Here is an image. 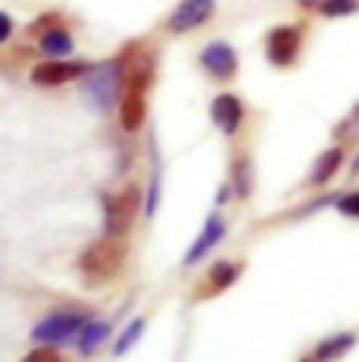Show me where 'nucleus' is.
<instances>
[{
	"instance_id": "nucleus-1",
	"label": "nucleus",
	"mask_w": 359,
	"mask_h": 362,
	"mask_svg": "<svg viewBox=\"0 0 359 362\" xmlns=\"http://www.w3.org/2000/svg\"><path fill=\"white\" fill-rule=\"evenodd\" d=\"M124 259H126L124 239L104 236V239L93 242L90 247H85V253L79 256V272L85 275L90 286H98L118 275V270L124 267Z\"/></svg>"
},
{
	"instance_id": "nucleus-2",
	"label": "nucleus",
	"mask_w": 359,
	"mask_h": 362,
	"mask_svg": "<svg viewBox=\"0 0 359 362\" xmlns=\"http://www.w3.org/2000/svg\"><path fill=\"white\" fill-rule=\"evenodd\" d=\"M141 202H143V191L138 182L124 185L118 194H107L104 197V236L124 239L141 211Z\"/></svg>"
},
{
	"instance_id": "nucleus-3",
	"label": "nucleus",
	"mask_w": 359,
	"mask_h": 362,
	"mask_svg": "<svg viewBox=\"0 0 359 362\" xmlns=\"http://www.w3.org/2000/svg\"><path fill=\"white\" fill-rule=\"evenodd\" d=\"M90 323V312L85 309H65V312H54L48 315L45 320H40L31 332V340L37 343H48V346H57V343H65L71 337H79V332Z\"/></svg>"
},
{
	"instance_id": "nucleus-4",
	"label": "nucleus",
	"mask_w": 359,
	"mask_h": 362,
	"mask_svg": "<svg viewBox=\"0 0 359 362\" xmlns=\"http://www.w3.org/2000/svg\"><path fill=\"white\" fill-rule=\"evenodd\" d=\"M118 71L124 93H146L155 79V54L143 45H129L118 59Z\"/></svg>"
},
{
	"instance_id": "nucleus-5",
	"label": "nucleus",
	"mask_w": 359,
	"mask_h": 362,
	"mask_svg": "<svg viewBox=\"0 0 359 362\" xmlns=\"http://www.w3.org/2000/svg\"><path fill=\"white\" fill-rule=\"evenodd\" d=\"M85 85V95L90 98V104L101 112H107L121 90V71L118 62H101V65H90V71L82 79Z\"/></svg>"
},
{
	"instance_id": "nucleus-6",
	"label": "nucleus",
	"mask_w": 359,
	"mask_h": 362,
	"mask_svg": "<svg viewBox=\"0 0 359 362\" xmlns=\"http://www.w3.org/2000/svg\"><path fill=\"white\" fill-rule=\"evenodd\" d=\"M300 48H303V31H300V25H275L267 34L264 54H267L269 65L289 68V65L298 62Z\"/></svg>"
},
{
	"instance_id": "nucleus-7",
	"label": "nucleus",
	"mask_w": 359,
	"mask_h": 362,
	"mask_svg": "<svg viewBox=\"0 0 359 362\" xmlns=\"http://www.w3.org/2000/svg\"><path fill=\"white\" fill-rule=\"evenodd\" d=\"M213 11H216V0H180L166 17L163 28L169 34H191L202 28L213 17Z\"/></svg>"
},
{
	"instance_id": "nucleus-8",
	"label": "nucleus",
	"mask_w": 359,
	"mask_h": 362,
	"mask_svg": "<svg viewBox=\"0 0 359 362\" xmlns=\"http://www.w3.org/2000/svg\"><path fill=\"white\" fill-rule=\"evenodd\" d=\"M90 71V62L82 59H48L31 68V82L40 88H59L73 79H85Z\"/></svg>"
},
{
	"instance_id": "nucleus-9",
	"label": "nucleus",
	"mask_w": 359,
	"mask_h": 362,
	"mask_svg": "<svg viewBox=\"0 0 359 362\" xmlns=\"http://www.w3.org/2000/svg\"><path fill=\"white\" fill-rule=\"evenodd\" d=\"M199 65L208 76H213L216 82H230L236 74H239V54L222 42V40H213L208 42L202 51H199Z\"/></svg>"
},
{
	"instance_id": "nucleus-10",
	"label": "nucleus",
	"mask_w": 359,
	"mask_h": 362,
	"mask_svg": "<svg viewBox=\"0 0 359 362\" xmlns=\"http://www.w3.org/2000/svg\"><path fill=\"white\" fill-rule=\"evenodd\" d=\"M242 270H245V264H242V262H216L211 270L199 278L194 298H196V300H208V298L222 295L225 289H230V286L239 281Z\"/></svg>"
},
{
	"instance_id": "nucleus-11",
	"label": "nucleus",
	"mask_w": 359,
	"mask_h": 362,
	"mask_svg": "<svg viewBox=\"0 0 359 362\" xmlns=\"http://www.w3.org/2000/svg\"><path fill=\"white\" fill-rule=\"evenodd\" d=\"M211 121L216 124V129H222V135L233 138L245 121V101L233 93H219L211 101Z\"/></svg>"
},
{
	"instance_id": "nucleus-12",
	"label": "nucleus",
	"mask_w": 359,
	"mask_h": 362,
	"mask_svg": "<svg viewBox=\"0 0 359 362\" xmlns=\"http://www.w3.org/2000/svg\"><path fill=\"white\" fill-rule=\"evenodd\" d=\"M225 219L219 216V214H213V216H208V222H205V228L199 230V236H196V242H191V247H188V253L182 256V267H191V264H196V262H202L222 239H225Z\"/></svg>"
},
{
	"instance_id": "nucleus-13",
	"label": "nucleus",
	"mask_w": 359,
	"mask_h": 362,
	"mask_svg": "<svg viewBox=\"0 0 359 362\" xmlns=\"http://www.w3.org/2000/svg\"><path fill=\"white\" fill-rule=\"evenodd\" d=\"M118 121L124 132H138L146 121V95L143 93H124L118 104Z\"/></svg>"
},
{
	"instance_id": "nucleus-14",
	"label": "nucleus",
	"mask_w": 359,
	"mask_h": 362,
	"mask_svg": "<svg viewBox=\"0 0 359 362\" xmlns=\"http://www.w3.org/2000/svg\"><path fill=\"white\" fill-rule=\"evenodd\" d=\"M343 160H346V149H343V146L326 149V152H323V155L314 160V166H312L309 185H326V182H329L334 175H337V172H340Z\"/></svg>"
},
{
	"instance_id": "nucleus-15",
	"label": "nucleus",
	"mask_w": 359,
	"mask_h": 362,
	"mask_svg": "<svg viewBox=\"0 0 359 362\" xmlns=\"http://www.w3.org/2000/svg\"><path fill=\"white\" fill-rule=\"evenodd\" d=\"M37 40H40V51H42L45 57H51V59H65V57L73 51V37H71V31H65L62 25H57V28L40 34Z\"/></svg>"
},
{
	"instance_id": "nucleus-16",
	"label": "nucleus",
	"mask_w": 359,
	"mask_h": 362,
	"mask_svg": "<svg viewBox=\"0 0 359 362\" xmlns=\"http://www.w3.org/2000/svg\"><path fill=\"white\" fill-rule=\"evenodd\" d=\"M354 343H357V337L348 334V332H340V334H334V337H326V340L314 349V360L317 362L340 360L343 354H348V351L354 349Z\"/></svg>"
},
{
	"instance_id": "nucleus-17",
	"label": "nucleus",
	"mask_w": 359,
	"mask_h": 362,
	"mask_svg": "<svg viewBox=\"0 0 359 362\" xmlns=\"http://www.w3.org/2000/svg\"><path fill=\"white\" fill-rule=\"evenodd\" d=\"M107 337H110V323H107V320H90L88 326L79 332L76 346H79L82 354H93Z\"/></svg>"
},
{
	"instance_id": "nucleus-18",
	"label": "nucleus",
	"mask_w": 359,
	"mask_h": 362,
	"mask_svg": "<svg viewBox=\"0 0 359 362\" xmlns=\"http://www.w3.org/2000/svg\"><path fill=\"white\" fill-rule=\"evenodd\" d=\"M233 194L239 199H247L250 191H253V166H250V158H239L233 160V182H230Z\"/></svg>"
},
{
	"instance_id": "nucleus-19",
	"label": "nucleus",
	"mask_w": 359,
	"mask_h": 362,
	"mask_svg": "<svg viewBox=\"0 0 359 362\" xmlns=\"http://www.w3.org/2000/svg\"><path fill=\"white\" fill-rule=\"evenodd\" d=\"M143 329H146V320L143 317H135L124 332H121V337H118V343H115V349H112V354L115 357H124L138 340H141V334H143Z\"/></svg>"
},
{
	"instance_id": "nucleus-20",
	"label": "nucleus",
	"mask_w": 359,
	"mask_h": 362,
	"mask_svg": "<svg viewBox=\"0 0 359 362\" xmlns=\"http://www.w3.org/2000/svg\"><path fill=\"white\" fill-rule=\"evenodd\" d=\"M323 17L334 20V17H351L359 11V0H323L317 8Z\"/></svg>"
},
{
	"instance_id": "nucleus-21",
	"label": "nucleus",
	"mask_w": 359,
	"mask_h": 362,
	"mask_svg": "<svg viewBox=\"0 0 359 362\" xmlns=\"http://www.w3.org/2000/svg\"><path fill=\"white\" fill-rule=\"evenodd\" d=\"M334 208L337 214L348 216V219H359V191H348V194H340L334 199Z\"/></svg>"
},
{
	"instance_id": "nucleus-22",
	"label": "nucleus",
	"mask_w": 359,
	"mask_h": 362,
	"mask_svg": "<svg viewBox=\"0 0 359 362\" xmlns=\"http://www.w3.org/2000/svg\"><path fill=\"white\" fill-rule=\"evenodd\" d=\"M57 25H59V14H42L37 23H31V25H28V34L40 37V34H45V31L57 28Z\"/></svg>"
},
{
	"instance_id": "nucleus-23",
	"label": "nucleus",
	"mask_w": 359,
	"mask_h": 362,
	"mask_svg": "<svg viewBox=\"0 0 359 362\" xmlns=\"http://www.w3.org/2000/svg\"><path fill=\"white\" fill-rule=\"evenodd\" d=\"M23 362H62V354H59L57 349L45 346V349H34L31 354H25Z\"/></svg>"
},
{
	"instance_id": "nucleus-24",
	"label": "nucleus",
	"mask_w": 359,
	"mask_h": 362,
	"mask_svg": "<svg viewBox=\"0 0 359 362\" xmlns=\"http://www.w3.org/2000/svg\"><path fill=\"white\" fill-rule=\"evenodd\" d=\"M11 31H14V20H11L6 11H0V45L11 37Z\"/></svg>"
},
{
	"instance_id": "nucleus-25",
	"label": "nucleus",
	"mask_w": 359,
	"mask_h": 362,
	"mask_svg": "<svg viewBox=\"0 0 359 362\" xmlns=\"http://www.w3.org/2000/svg\"><path fill=\"white\" fill-rule=\"evenodd\" d=\"M346 124H348V127H357V124H359V101H357V104H354V110H351V115L346 118Z\"/></svg>"
},
{
	"instance_id": "nucleus-26",
	"label": "nucleus",
	"mask_w": 359,
	"mask_h": 362,
	"mask_svg": "<svg viewBox=\"0 0 359 362\" xmlns=\"http://www.w3.org/2000/svg\"><path fill=\"white\" fill-rule=\"evenodd\" d=\"M320 3H323V0H298V6L306 8V11H309V8H320Z\"/></svg>"
},
{
	"instance_id": "nucleus-27",
	"label": "nucleus",
	"mask_w": 359,
	"mask_h": 362,
	"mask_svg": "<svg viewBox=\"0 0 359 362\" xmlns=\"http://www.w3.org/2000/svg\"><path fill=\"white\" fill-rule=\"evenodd\" d=\"M351 177H359V155L354 158V163H351Z\"/></svg>"
},
{
	"instance_id": "nucleus-28",
	"label": "nucleus",
	"mask_w": 359,
	"mask_h": 362,
	"mask_svg": "<svg viewBox=\"0 0 359 362\" xmlns=\"http://www.w3.org/2000/svg\"><path fill=\"white\" fill-rule=\"evenodd\" d=\"M303 362H317V360H314V357H312V360H303Z\"/></svg>"
}]
</instances>
